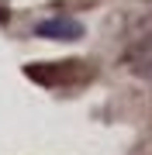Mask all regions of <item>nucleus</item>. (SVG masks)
<instances>
[{"label": "nucleus", "mask_w": 152, "mask_h": 155, "mask_svg": "<svg viewBox=\"0 0 152 155\" xmlns=\"http://www.w3.org/2000/svg\"><path fill=\"white\" fill-rule=\"evenodd\" d=\"M38 38H52V41H79L83 38V24L76 17H49V21L35 24Z\"/></svg>", "instance_id": "obj_2"}, {"label": "nucleus", "mask_w": 152, "mask_h": 155, "mask_svg": "<svg viewBox=\"0 0 152 155\" xmlns=\"http://www.w3.org/2000/svg\"><path fill=\"white\" fill-rule=\"evenodd\" d=\"M24 76L35 79L42 86H79L86 79H93V69L86 62H38V66H24Z\"/></svg>", "instance_id": "obj_1"}, {"label": "nucleus", "mask_w": 152, "mask_h": 155, "mask_svg": "<svg viewBox=\"0 0 152 155\" xmlns=\"http://www.w3.org/2000/svg\"><path fill=\"white\" fill-rule=\"evenodd\" d=\"M124 66L135 76H152V35L131 41V48L124 52Z\"/></svg>", "instance_id": "obj_3"}]
</instances>
